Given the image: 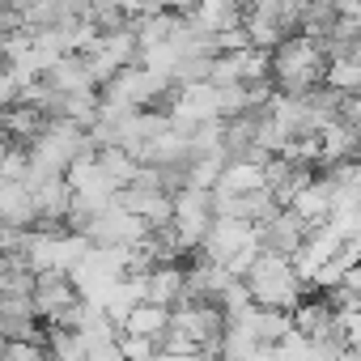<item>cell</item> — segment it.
Instances as JSON below:
<instances>
[{"label": "cell", "mask_w": 361, "mask_h": 361, "mask_svg": "<svg viewBox=\"0 0 361 361\" xmlns=\"http://www.w3.org/2000/svg\"><path fill=\"white\" fill-rule=\"evenodd\" d=\"M166 327H170V310H166V306H153V302H140V306L119 323L123 336H136V340H149V344H161V340H166Z\"/></svg>", "instance_id": "cell-16"}, {"label": "cell", "mask_w": 361, "mask_h": 361, "mask_svg": "<svg viewBox=\"0 0 361 361\" xmlns=\"http://www.w3.org/2000/svg\"><path fill=\"white\" fill-rule=\"evenodd\" d=\"M255 230H259V251H281V255H298L302 243H306V234H310V226L293 209H276Z\"/></svg>", "instance_id": "cell-13"}, {"label": "cell", "mask_w": 361, "mask_h": 361, "mask_svg": "<svg viewBox=\"0 0 361 361\" xmlns=\"http://www.w3.org/2000/svg\"><path fill=\"white\" fill-rule=\"evenodd\" d=\"M0 344H5V340H0Z\"/></svg>", "instance_id": "cell-29"}, {"label": "cell", "mask_w": 361, "mask_h": 361, "mask_svg": "<svg viewBox=\"0 0 361 361\" xmlns=\"http://www.w3.org/2000/svg\"><path fill=\"white\" fill-rule=\"evenodd\" d=\"M213 192L200 188H178L174 192V213H170V234L178 251H196L204 243V230L213 226Z\"/></svg>", "instance_id": "cell-11"}, {"label": "cell", "mask_w": 361, "mask_h": 361, "mask_svg": "<svg viewBox=\"0 0 361 361\" xmlns=\"http://www.w3.org/2000/svg\"><path fill=\"white\" fill-rule=\"evenodd\" d=\"M340 361H361V348H348V344H344V348H340Z\"/></svg>", "instance_id": "cell-27"}, {"label": "cell", "mask_w": 361, "mask_h": 361, "mask_svg": "<svg viewBox=\"0 0 361 361\" xmlns=\"http://www.w3.org/2000/svg\"><path fill=\"white\" fill-rule=\"evenodd\" d=\"M145 361H204L200 353H188V348H170V344H157Z\"/></svg>", "instance_id": "cell-24"}, {"label": "cell", "mask_w": 361, "mask_h": 361, "mask_svg": "<svg viewBox=\"0 0 361 361\" xmlns=\"http://www.w3.org/2000/svg\"><path fill=\"white\" fill-rule=\"evenodd\" d=\"M204 259H213L217 268L243 276L247 264L259 255V230L251 221H234V217H213V226L204 230V243H200Z\"/></svg>", "instance_id": "cell-6"}, {"label": "cell", "mask_w": 361, "mask_h": 361, "mask_svg": "<svg viewBox=\"0 0 361 361\" xmlns=\"http://www.w3.org/2000/svg\"><path fill=\"white\" fill-rule=\"evenodd\" d=\"M243 289L251 298V306H264V310H298L302 298H306V276L298 272L293 255H281V251H259L247 272H243Z\"/></svg>", "instance_id": "cell-1"}, {"label": "cell", "mask_w": 361, "mask_h": 361, "mask_svg": "<svg viewBox=\"0 0 361 361\" xmlns=\"http://www.w3.org/2000/svg\"><path fill=\"white\" fill-rule=\"evenodd\" d=\"M285 209H293L306 226H319V221H327V213H331V178H310V183L285 204Z\"/></svg>", "instance_id": "cell-18"}, {"label": "cell", "mask_w": 361, "mask_h": 361, "mask_svg": "<svg viewBox=\"0 0 361 361\" xmlns=\"http://www.w3.org/2000/svg\"><path fill=\"white\" fill-rule=\"evenodd\" d=\"M340 348L344 344H336V340H314V336H302V331H289L276 344V353L285 361H340Z\"/></svg>", "instance_id": "cell-19"}, {"label": "cell", "mask_w": 361, "mask_h": 361, "mask_svg": "<svg viewBox=\"0 0 361 361\" xmlns=\"http://www.w3.org/2000/svg\"><path fill=\"white\" fill-rule=\"evenodd\" d=\"M327 81V47L310 35H289L276 51H268V85L276 94H310Z\"/></svg>", "instance_id": "cell-2"}, {"label": "cell", "mask_w": 361, "mask_h": 361, "mask_svg": "<svg viewBox=\"0 0 361 361\" xmlns=\"http://www.w3.org/2000/svg\"><path fill=\"white\" fill-rule=\"evenodd\" d=\"M200 0H157V9H170V13H192Z\"/></svg>", "instance_id": "cell-25"}, {"label": "cell", "mask_w": 361, "mask_h": 361, "mask_svg": "<svg viewBox=\"0 0 361 361\" xmlns=\"http://www.w3.org/2000/svg\"><path fill=\"white\" fill-rule=\"evenodd\" d=\"M77 234H85V238H90V247L140 251V247H145V238H149V226L115 200V204H102L98 213L77 217Z\"/></svg>", "instance_id": "cell-7"}, {"label": "cell", "mask_w": 361, "mask_h": 361, "mask_svg": "<svg viewBox=\"0 0 361 361\" xmlns=\"http://www.w3.org/2000/svg\"><path fill=\"white\" fill-rule=\"evenodd\" d=\"M90 353V340L73 327H51V340H47V361H85Z\"/></svg>", "instance_id": "cell-21"}, {"label": "cell", "mask_w": 361, "mask_h": 361, "mask_svg": "<svg viewBox=\"0 0 361 361\" xmlns=\"http://www.w3.org/2000/svg\"><path fill=\"white\" fill-rule=\"evenodd\" d=\"M77 302H81V293H77V285H73V276H60V272H47V276H35V310H39V319H47V323H68V314L77 310Z\"/></svg>", "instance_id": "cell-12"}, {"label": "cell", "mask_w": 361, "mask_h": 361, "mask_svg": "<svg viewBox=\"0 0 361 361\" xmlns=\"http://www.w3.org/2000/svg\"><path fill=\"white\" fill-rule=\"evenodd\" d=\"M221 331H226V310L217 302H200V298H188L170 310V327H166V340L170 348H188V353H209L221 344Z\"/></svg>", "instance_id": "cell-4"}, {"label": "cell", "mask_w": 361, "mask_h": 361, "mask_svg": "<svg viewBox=\"0 0 361 361\" xmlns=\"http://www.w3.org/2000/svg\"><path fill=\"white\" fill-rule=\"evenodd\" d=\"M213 192H264V161L251 157H226Z\"/></svg>", "instance_id": "cell-17"}, {"label": "cell", "mask_w": 361, "mask_h": 361, "mask_svg": "<svg viewBox=\"0 0 361 361\" xmlns=\"http://www.w3.org/2000/svg\"><path fill=\"white\" fill-rule=\"evenodd\" d=\"M81 60L90 64L94 81H98V85H106L115 73H123L128 64H136V60H140V43H136L132 26H119V30H94V39L85 43Z\"/></svg>", "instance_id": "cell-9"}, {"label": "cell", "mask_w": 361, "mask_h": 361, "mask_svg": "<svg viewBox=\"0 0 361 361\" xmlns=\"http://www.w3.org/2000/svg\"><path fill=\"white\" fill-rule=\"evenodd\" d=\"M35 221H39L35 192L22 183V178H0V226L13 230V234H26Z\"/></svg>", "instance_id": "cell-14"}, {"label": "cell", "mask_w": 361, "mask_h": 361, "mask_svg": "<svg viewBox=\"0 0 361 361\" xmlns=\"http://www.w3.org/2000/svg\"><path fill=\"white\" fill-rule=\"evenodd\" d=\"M336 323H340V336L348 348H361V306H340L336 310Z\"/></svg>", "instance_id": "cell-22"}, {"label": "cell", "mask_w": 361, "mask_h": 361, "mask_svg": "<svg viewBox=\"0 0 361 361\" xmlns=\"http://www.w3.org/2000/svg\"><path fill=\"white\" fill-rule=\"evenodd\" d=\"M18 247V268H26L30 276H47V272H60V276H73V268L85 259L90 251V238L85 234H60V230H39V234H13Z\"/></svg>", "instance_id": "cell-3"}, {"label": "cell", "mask_w": 361, "mask_h": 361, "mask_svg": "<svg viewBox=\"0 0 361 361\" xmlns=\"http://www.w3.org/2000/svg\"><path fill=\"white\" fill-rule=\"evenodd\" d=\"M43 85L56 90V94H94L98 90V81H94V73H90V64L81 56H60L43 73Z\"/></svg>", "instance_id": "cell-15"}, {"label": "cell", "mask_w": 361, "mask_h": 361, "mask_svg": "<svg viewBox=\"0 0 361 361\" xmlns=\"http://www.w3.org/2000/svg\"><path fill=\"white\" fill-rule=\"evenodd\" d=\"M9 243H13V234H9V230H5V226H0V251H5V247H9Z\"/></svg>", "instance_id": "cell-28"}, {"label": "cell", "mask_w": 361, "mask_h": 361, "mask_svg": "<svg viewBox=\"0 0 361 361\" xmlns=\"http://www.w3.org/2000/svg\"><path fill=\"white\" fill-rule=\"evenodd\" d=\"M132 272V251H119V247H90L85 259L73 268V285L85 302L102 306L106 293Z\"/></svg>", "instance_id": "cell-8"}, {"label": "cell", "mask_w": 361, "mask_h": 361, "mask_svg": "<svg viewBox=\"0 0 361 361\" xmlns=\"http://www.w3.org/2000/svg\"><path fill=\"white\" fill-rule=\"evenodd\" d=\"M327 90H336L340 98H357L361 102V56L340 51L327 60Z\"/></svg>", "instance_id": "cell-20"}, {"label": "cell", "mask_w": 361, "mask_h": 361, "mask_svg": "<svg viewBox=\"0 0 361 361\" xmlns=\"http://www.w3.org/2000/svg\"><path fill=\"white\" fill-rule=\"evenodd\" d=\"M90 153V136L85 128L77 123H64V119H47L39 128V136L26 145V161L47 170V174H68L73 161H81Z\"/></svg>", "instance_id": "cell-5"}, {"label": "cell", "mask_w": 361, "mask_h": 361, "mask_svg": "<svg viewBox=\"0 0 361 361\" xmlns=\"http://www.w3.org/2000/svg\"><path fill=\"white\" fill-rule=\"evenodd\" d=\"M18 102V81H13V73L0 64V119L9 115V106Z\"/></svg>", "instance_id": "cell-23"}, {"label": "cell", "mask_w": 361, "mask_h": 361, "mask_svg": "<svg viewBox=\"0 0 361 361\" xmlns=\"http://www.w3.org/2000/svg\"><path fill=\"white\" fill-rule=\"evenodd\" d=\"M243 361H285L281 353H276V344H264V348H255L251 357H243Z\"/></svg>", "instance_id": "cell-26"}, {"label": "cell", "mask_w": 361, "mask_h": 361, "mask_svg": "<svg viewBox=\"0 0 361 361\" xmlns=\"http://www.w3.org/2000/svg\"><path fill=\"white\" fill-rule=\"evenodd\" d=\"M170 90H174V85H170L166 77L149 73L145 64H128L123 73H115V77L102 85V102H111V106H128V111H145V106L170 98Z\"/></svg>", "instance_id": "cell-10"}]
</instances>
